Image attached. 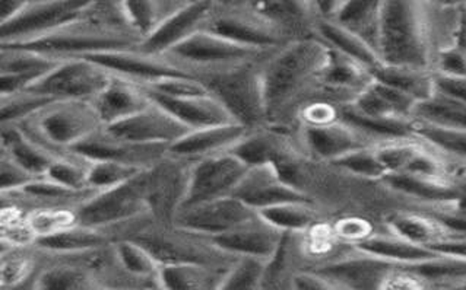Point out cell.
Here are the masks:
<instances>
[{"label": "cell", "instance_id": "4316f807", "mask_svg": "<svg viewBox=\"0 0 466 290\" xmlns=\"http://www.w3.org/2000/svg\"><path fill=\"white\" fill-rule=\"evenodd\" d=\"M348 105L367 117L402 118L414 117L417 101L373 77Z\"/></svg>", "mask_w": 466, "mask_h": 290}, {"label": "cell", "instance_id": "60d3db41", "mask_svg": "<svg viewBox=\"0 0 466 290\" xmlns=\"http://www.w3.org/2000/svg\"><path fill=\"white\" fill-rule=\"evenodd\" d=\"M414 118L433 125L466 130V103L436 91L429 100L415 105Z\"/></svg>", "mask_w": 466, "mask_h": 290}, {"label": "cell", "instance_id": "9c48e42d", "mask_svg": "<svg viewBox=\"0 0 466 290\" xmlns=\"http://www.w3.org/2000/svg\"><path fill=\"white\" fill-rule=\"evenodd\" d=\"M190 165L192 162L167 152L163 159L145 171L147 203L157 224L173 225L189 185Z\"/></svg>", "mask_w": 466, "mask_h": 290}, {"label": "cell", "instance_id": "91938a15", "mask_svg": "<svg viewBox=\"0 0 466 290\" xmlns=\"http://www.w3.org/2000/svg\"><path fill=\"white\" fill-rule=\"evenodd\" d=\"M463 33H465V35H466V26H465V31H463ZM463 45V47L466 48V40H465V43H463V45Z\"/></svg>", "mask_w": 466, "mask_h": 290}, {"label": "cell", "instance_id": "ee69618b", "mask_svg": "<svg viewBox=\"0 0 466 290\" xmlns=\"http://www.w3.org/2000/svg\"><path fill=\"white\" fill-rule=\"evenodd\" d=\"M89 166H91V159L75 152H66L59 155L52 162L45 176L72 190H93L88 183Z\"/></svg>", "mask_w": 466, "mask_h": 290}, {"label": "cell", "instance_id": "44dd1931", "mask_svg": "<svg viewBox=\"0 0 466 290\" xmlns=\"http://www.w3.org/2000/svg\"><path fill=\"white\" fill-rule=\"evenodd\" d=\"M62 60L28 48L0 47V96L31 88Z\"/></svg>", "mask_w": 466, "mask_h": 290}, {"label": "cell", "instance_id": "d6a6232c", "mask_svg": "<svg viewBox=\"0 0 466 290\" xmlns=\"http://www.w3.org/2000/svg\"><path fill=\"white\" fill-rule=\"evenodd\" d=\"M187 0H116L123 25L144 38Z\"/></svg>", "mask_w": 466, "mask_h": 290}, {"label": "cell", "instance_id": "f35d334b", "mask_svg": "<svg viewBox=\"0 0 466 290\" xmlns=\"http://www.w3.org/2000/svg\"><path fill=\"white\" fill-rule=\"evenodd\" d=\"M253 9L281 28L287 35L306 26L311 16H318L310 0H256Z\"/></svg>", "mask_w": 466, "mask_h": 290}, {"label": "cell", "instance_id": "e575fe53", "mask_svg": "<svg viewBox=\"0 0 466 290\" xmlns=\"http://www.w3.org/2000/svg\"><path fill=\"white\" fill-rule=\"evenodd\" d=\"M226 270L200 263H168L161 265L159 279L166 290L218 289Z\"/></svg>", "mask_w": 466, "mask_h": 290}, {"label": "cell", "instance_id": "816d5d0a", "mask_svg": "<svg viewBox=\"0 0 466 290\" xmlns=\"http://www.w3.org/2000/svg\"><path fill=\"white\" fill-rule=\"evenodd\" d=\"M289 289L299 290H330L335 289L332 283L325 275L316 272L315 268L296 270L289 279Z\"/></svg>", "mask_w": 466, "mask_h": 290}, {"label": "cell", "instance_id": "6da1fadb", "mask_svg": "<svg viewBox=\"0 0 466 290\" xmlns=\"http://www.w3.org/2000/svg\"><path fill=\"white\" fill-rule=\"evenodd\" d=\"M326 57L328 45L316 35L289 40L263 57L260 72L268 125L277 127L297 118L304 104L313 100Z\"/></svg>", "mask_w": 466, "mask_h": 290}, {"label": "cell", "instance_id": "277c9868", "mask_svg": "<svg viewBox=\"0 0 466 290\" xmlns=\"http://www.w3.org/2000/svg\"><path fill=\"white\" fill-rule=\"evenodd\" d=\"M145 171L147 168L120 185L96 191V195L81 203L75 209L78 224L106 229L117 241L127 238L135 229L154 219L147 203Z\"/></svg>", "mask_w": 466, "mask_h": 290}, {"label": "cell", "instance_id": "5bb4252c", "mask_svg": "<svg viewBox=\"0 0 466 290\" xmlns=\"http://www.w3.org/2000/svg\"><path fill=\"white\" fill-rule=\"evenodd\" d=\"M256 214V210L248 207L238 197L227 195L221 199L178 209L173 225L185 231L211 238L231 231Z\"/></svg>", "mask_w": 466, "mask_h": 290}, {"label": "cell", "instance_id": "d4e9b609", "mask_svg": "<svg viewBox=\"0 0 466 290\" xmlns=\"http://www.w3.org/2000/svg\"><path fill=\"white\" fill-rule=\"evenodd\" d=\"M91 103L103 125H108L137 115L152 101L141 84L111 75L108 84Z\"/></svg>", "mask_w": 466, "mask_h": 290}, {"label": "cell", "instance_id": "bcb514c9", "mask_svg": "<svg viewBox=\"0 0 466 290\" xmlns=\"http://www.w3.org/2000/svg\"><path fill=\"white\" fill-rule=\"evenodd\" d=\"M75 209L76 207H34L25 210L26 226L34 241L78 224Z\"/></svg>", "mask_w": 466, "mask_h": 290}, {"label": "cell", "instance_id": "f5cc1de1", "mask_svg": "<svg viewBox=\"0 0 466 290\" xmlns=\"http://www.w3.org/2000/svg\"><path fill=\"white\" fill-rule=\"evenodd\" d=\"M335 232L339 238L347 239L351 244H357L361 239L371 235L370 226L359 219H344L338 222Z\"/></svg>", "mask_w": 466, "mask_h": 290}, {"label": "cell", "instance_id": "ffe728a7", "mask_svg": "<svg viewBox=\"0 0 466 290\" xmlns=\"http://www.w3.org/2000/svg\"><path fill=\"white\" fill-rule=\"evenodd\" d=\"M285 232L265 221L259 214L250 217L231 231L211 236L219 250L233 257H256L272 260L281 246Z\"/></svg>", "mask_w": 466, "mask_h": 290}, {"label": "cell", "instance_id": "c3c4849f", "mask_svg": "<svg viewBox=\"0 0 466 290\" xmlns=\"http://www.w3.org/2000/svg\"><path fill=\"white\" fill-rule=\"evenodd\" d=\"M40 176L31 173L9 155L0 152V193L8 195L21 190Z\"/></svg>", "mask_w": 466, "mask_h": 290}, {"label": "cell", "instance_id": "f6af8a7d", "mask_svg": "<svg viewBox=\"0 0 466 290\" xmlns=\"http://www.w3.org/2000/svg\"><path fill=\"white\" fill-rule=\"evenodd\" d=\"M52 101V96L31 89L0 96V125H21Z\"/></svg>", "mask_w": 466, "mask_h": 290}, {"label": "cell", "instance_id": "8992f818", "mask_svg": "<svg viewBox=\"0 0 466 290\" xmlns=\"http://www.w3.org/2000/svg\"><path fill=\"white\" fill-rule=\"evenodd\" d=\"M24 132L48 151L62 155L104 125L91 101L55 100L21 123Z\"/></svg>", "mask_w": 466, "mask_h": 290}, {"label": "cell", "instance_id": "b9f144b4", "mask_svg": "<svg viewBox=\"0 0 466 290\" xmlns=\"http://www.w3.org/2000/svg\"><path fill=\"white\" fill-rule=\"evenodd\" d=\"M269 261L256 257H236L219 282L221 290L263 289Z\"/></svg>", "mask_w": 466, "mask_h": 290}, {"label": "cell", "instance_id": "74e56055", "mask_svg": "<svg viewBox=\"0 0 466 290\" xmlns=\"http://www.w3.org/2000/svg\"><path fill=\"white\" fill-rule=\"evenodd\" d=\"M388 226L389 231L396 235L430 248L449 236L443 225L429 212H403L395 215L389 219Z\"/></svg>", "mask_w": 466, "mask_h": 290}, {"label": "cell", "instance_id": "5b68a950", "mask_svg": "<svg viewBox=\"0 0 466 290\" xmlns=\"http://www.w3.org/2000/svg\"><path fill=\"white\" fill-rule=\"evenodd\" d=\"M96 18L64 26L60 30L18 43V45H0V47L28 48L34 52L53 55L57 59L79 57V55L106 52V50L137 48L141 38L127 30L122 23L117 21L100 23Z\"/></svg>", "mask_w": 466, "mask_h": 290}, {"label": "cell", "instance_id": "7dc6e473", "mask_svg": "<svg viewBox=\"0 0 466 290\" xmlns=\"http://www.w3.org/2000/svg\"><path fill=\"white\" fill-rule=\"evenodd\" d=\"M139 166L129 165L123 162L107 161V159H91L88 183L93 190L101 191L127 183L130 178L141 173Z\"/></svg>", "mask_w": 466, "mask_h": 290}, {"label": "cell", "instance_id": "484cf974", "mask_svg": "<svg viewBox=\"0 0 466 290\" xmlns=\"http://www.w3.org/2000/svg\"><path fill=\"white\" fill-rule=\"evenodd\" d=\"M148 95L154 103L166 108L167 111H170L174 117H177L190 130L236 123L227 108L211 94L190 96H164L148 92Z\"/></svg>", "mask_w": 466, "mask_h": 290}, {"label": "cell", "instance_id": "4fadbf2b", "mask_svg": "<svg viewBox=\"0 0 466 290\" xmlns=\"http://www.w3.org/2000/svg\"><path fill=\"white\" fill-rule=\"evenodd\" d=\"M395 263L354 248L352 253L316 265V272L325 275L335 289H383Z\"/></svg>", "mask_w": 466, "mask_h": 290}, {"label": "cell", "instance_id": "d590c367", "mask_svg": "<svg viewBox=\"0 0 466 290\" xmlns=\"http://www.w3.org/2000/svg\"><path fill=\"white\" fill-rule=\"evenodd\" d=\"M383 2L385 0H344L332 19L364 38L378 52L379 24Z\"/></svg>", "mask_w": 466, "mask_h": 290}, {"label": "cell", "instance_id": "3957f363", "mask_svg": "<svg viewBox=\"0 0 466 290\" xmlns=\"http://www.w3.org/2000/svg\"><path fill=\"white\" fill-rule=\"evenodd\" d=\"M381 63L430 67L429 30L422 0H385L379 24Z\"/></svg>", "mask_w": 466, "mask_h": 290}, {"label": "cell", "instance_id": "7402d4cb", "mask_svg": "<svg viewBox=\"0 0 466 290\" xmlns=\"http://www.w3.org/2000/svg\"><path fill=\"white\" fill-rule=\"evenodd\" d=\"M71 152L88 159H107L123 162L139 168H149L168 152L166 145H142L117 139L104 132L94 133L93 136L76 145Z\"/></svg>", "mask_w": 466, "mask_h": 290}, {"label": "cell", "instance_id": "f907efd6", "mask_svg": "<svg viewBox=\"0 0 466 290\" xmlns=\"http://www.w3.org/2000/svg\"><path fill=\"white\" fill-rule=\"evenodd\" d=\"M434 74L448 77H466V48L458 45L446 47L437 55Z\"/></svg>", "mask_w": 466, "mask_h": 290}, {"label": "cell", "instance_id": "8d00e7d4", "mask_svg": "<svg viewBox=\"0 0 466 290\" xmlns=\"http://www.w3.org/2000/svg\"><path fill=\"white\" fill-rule=\"evenodd\" d=\"M265 221L289 234H306L322 222L315 200L281 203L258 212Z\"/></svg>", "mask_w": 466, "mask_h": 290}, {"label": "cell", "instance_id": "7bdbcfd3", "mask_svg": "<svg viewBox=\"0 0 466 290\" xmlns=\"http://www.w3.org/2000/svg\"><path fill=\"white\" fill-rule=\"evenodd\" d=\"M329 165L339 169L342 173L366 178V180L381 181L388 175V171L379 156L376 145H367V146L348 152L344 156L330 162Z\"/></svg>", "mask_w": 466, "mask_h": 290}, {"label": "cell", "instance_id": "db71d44e", "mask_svg": "<svg viewBox=\"0 0 466 290\" xmlns=\"http://www.w3.org/2000/svg\"><path fill=\"white\" fill-rule=\"evenodd\" d=\"M434 77H436V91L466 103V77H448L436 74Z\"/></svg>", "mask_w": 466, "mask_h": 290}, {"label": "cell", "instance_id": "cb8c5ba5", "mask_svg": "<svg viewBox=\"0 0 466 290\" xmlns=\"http://www.w3.org/2000/svg\"><path fill=\"white\" fill-rule=\"evenodd\" d=\"M250 130L238 123L192 129L168 146V155L186 161L231 151Z\"/></svg>", "mask_w": 466, "mask_h": 290}, {"label": "cell", "instance_id": "11a10c76", "mask_svg": "<svg viewBox=\"0 0 466 290\" xmlns=\"http://www.w3.org/2000/svg\"><path fill=\"white\" fill-rule=\"evenodd\" d=\"M431 248L437 251V253L466 258V238L448 236V238H444L441 243L434 244Z\"/></svg>", "mask_w": 466, "mask_h": 290}, {"label": "cell", "instance_id": "4dcf8cb0", "mask_svg": "<svg viewBox=\"0 0 466 290\" xmlns=\"http://www.w3.org/2000/svg\"><path fill=\"white\" fill-rule=\"evenodd\" d=\"M313 34L328 47L348 55L350 59L361 63L371 72L381 65L380 55L373 45H369L356 33L335 23L333 19L318 18Z\"/></svg>", "mask_w": 466, "mask_h": 290}, {"label": "cell", "instance_id": "680465c9", "mask_svg": "<svg viewBox=\"0 0 466 290\" xmlns=\"http://www.w3.org/2000/svg\"><path fill=\"white\" fill-rule=\"evenodd\" d=\"M427 2L439 5V6H461V5H466V0H427Z\"/></svg>", "mask_w": 466, "mask_h": 290}, {"label": "cell", "instance_id": "ab89813d", "mask_svg": "<svg viewBox=\"0 0 466 290\" xmlns=\"http://www.w3.org/2000/svg\"><path fill=\"white\" fill-rule=\"evenodd\" d=\"M415 137L448 159L466 164V130L421 122L415 118Z\"/></svg>", "mask_w": 466, "mask_h": 290}, {"label": "cell", "instance_id": "1f68e13d", "mask_svg": "<svg viewBox=\"0 0 466 290\" xmlns=\"http://www.w3.org/2000/svg\"><path fill=\"white\" fill-rule=\"evenodd\" d=\"M352 246L398 265H415L437 257L441 254L430 246L411 243L390 231L388 234H371L359 243L352 244Z\"/></svg>", "mask_w": 466, "mask_h": 290}, {"label": "cell", "instance_id": "ba28073f", "mask_svg": "<svg viewBox=\"0 0 466 290\" xmlns=\"http://www.w3.org/2000/svg\"><path fill=\"white\" fill-rule=\"evenodd\" d=\"M268 53L270 52H259L255 48L238 45L204 28L168 50L164 57L192 75L198 70L214 69L262 59Z\"/></svg>", "mask_w": 466, "mask_h": 290}, {"label": "cell", "instance_id": "f1b7e54d", "mask_svg": "<svg viewBox=\"0 0 466 290\" xmlns=\"http://www.w3.org/2000/svg\"><path fill=\"white\" fill-rule=\"evenodd\" d=\"M116 238L106 229L91 228L86 225H74L52 235L43 236L34 241V246L46 254L71 255L86 253L111 245Z\"/></svg>", "mask_w": 466, "mask_h": 290}, {"label": "cell", "instance_id": "836d02e7", "mask_svg": "<svg viewBox=\"0 0 466 290\" xmlns=\"http://www.w3.org/2000/svg\"><path fill=\"white\" fill-rule=\"evenodd\" d=\"M371 75L374 79L411 96L417 104L429 100L430 96L436 94V77L430 67L400 66L381 63Z\"/></svg>", "mask_w": 466, "mask_h": 290}, {"label": "cell", "instance_id": "603a6c76", "mask_svg": "<svg viewBox=\"0 0 466 290\" xmlns=\"http://www.w3.org/2000/svg\"><path fill=\"white\" fill-rule=\"evenodd\" d=\"M373 79L371 70L348 55L328 47V57L319 75L316 94H335L342 104L351 103Z\"/></svg>", "mask_w": 466, "mask_h": 290}, {"label": "cell", "instance_id": "83f0119b", "mask_svg": "<svg viewBox=\"0 0 466 290\" xmlns=\"http://www.w3.org/2000/svg\"><path fill=\"white\" fill-rule=\"evenodd\" d=\"M381 181L400 195L419 200L427 206L461 202L466 195V188L461 187L453 180H439L412 174H389Z\"/></svg>", "mask_w": 466, "mask_h": 290}, {"label": "cell", "instance_id": "9f6ffc18", "mask_svg": "<svg viewBox=\"0 0 466 290\" xmlns=\"http://www.w3.org/2000/svg\"><path fill=\"white\" fill-rule=\"evenodd\" d=\"M35 0H0V24L15 18Z\"/></svg>", "mask_w": 466, "mask_h": 290}, {"label": "cell", "instance_id": "681fc988", "mask_svg": "<svg viewBox=\"0 0 466 290\" xmlns=\"http://www.w3.org/2000/svg\"><path fill=\"white\" fill-rule=\"evenodd\" d=\"M429 207V214L443 225L449 236L466 238V205L456 202Z\"/></svg>", "mask_w": 466, "mask_h": 290}, {"label": "cell", "instance_id": "9a60e30c", "mask_svg": "<svg viewBox=\"0 0 466 290\" xmlns=\"http://www.w3.org/2000/svg\"><path fill=\"white\" fill-rule=\"evenodd\" d=\"M103 129L110 136L134 144L166 146H170L190 130L177 117H174L170 111H167L154 101L137 115L113 125H104Z\"/></svg>", "mask_w": 466, "mask_h": 290}, {"label": "cell", "instance_id": "30bf717a", "mask_svg": "<svg viewBox=\"0 0 466 290\" xmlns=\"http://www.w3.org/2000/svg\"><path fill=\"white\" fill-rule=\"evenodd\" d=\"M248 169V164L229 151L192 161L189 185L180 209L233 195Z\"/></svg>", "mask_w": 466, "mask_h": 290}, {"label": "cell", "instance_id": "e0dca14e", "mask_svg": "<svg viewBox=\"0 0 466 290\" xmlns=\"http://www.w3.org/2000/svg\"><path fill=\"white\" fill-rule=\"evenodd\" d=\"M217 5L215 0H187L164 19L156 30L142 38L137 50L164 55L198 31L204 30Z\"/></svg>", "mask_w": 466, "mask_h": 290}, {"label": "cell", "instance_id": "7a4b0ae2", "mask_svg": "<svg viewBox=\"0 0 466 290\" xmlns=\"http://www.w3.org/2000/svg\"><path fill=\"white\" fill-rule=\"evenodd\" d=\"M262 59L192 74L227 108L234 122L248 130L269 125L260 72Z\"/></svg>", "mask_w": 466, "mask_h": 290}, {"label": "cell", "instance_id": "8fae6325", "mask_svg": "<svg viewBox=\"0 0 466 290\" xmlns=\"http://www.w3.org/2000/svg\"><path fill=\"white\" fill-rule=\"evenodd\" d=\"M110 79V72L96 62L84 57H67L28 89L55 100L93 101Z\"/></svg>", "mask_w": 466, "mask_h": 290}, {"label": "cell", "instance_id": "2e32d148", "mask_svg": "<svg viewBox=\"0 0 466 290\" xmlns=\"http://www.w3.org/2000/svg\"><path fill=\"white\" fill-rule=\"evenodd\" d=\"M231 195L256 212L281 203L313 200L309 193L289 183L272 162L248 166Z\"/></svg>", "mask_w": 466, "mask_h": 290}, {"label": "cell", "instance_id": "6f0895ef", "mask_svg": "<svg viewBox=\"0 0 466 290\" xmlns=\"http://www.w3.org/2000/svg\"><path fill=\"white\" fill-rule=\"evenodd\" d=\"M319 18L332 19L344 0H310Z\"/></svg>", "mask_w": 466, "mask_h": 290}, {"label": "cell", "instance_id": "52a82bcc", "mask_svg": "<svg viewBox=\"0 0 466 290\" xmlns=\"http://www.w3.org/2000/svg\"><path fill=\"white\" fill-rule=\"evenodd\" d=\"M107 0H35L15 18L0 24V45H18L96 18Z\"/></svg>", "mask_w": 466, "mask_h": 290}, {"label": "cell", "instance_id": "7c38bea8", "mask_svg": "<svg viewBox=\"0 0 466 290\" xmlns=\"http://www.w3.org/2000/svg\"><path fill=\"white\" fill-rule=\"evenodd\" d=\"M205 28L259 52H272L291 40L281 28H278L255 9L250 12H218L215 8Z\"/></svg>", "mask_w": 466, "mask_h": 290}, {"label": "cell", "instance_id": "d6986e66", "mask_svg": "<svg viewBox=\"0 0 466 290\" xmlns=\"http://www.w3.org/2000/svg\"><path fill=\"white\" fill-rule=\"evenodd\" d=\"M300 145L309 158L322 164H330L344 156L348 152L367 145H376L363 133L354 129L344 120L325 123V125H301Z\"/></svg>", "mask_w": 466, "mask_h": 290}, {"label": "cell", "instance_id": "f546056e", "mask_svg": "<svg viewBox=\"0 0 466 290\" xmlns=\"http://www.w3.org/2000/svg\"><path fill=\"white\" fill-rule=\"evenodd\" d=\"M0 152L9 155L38 176H45L52 162L59 156L28 136L19 125H0Z\"/></svg>", "mask_w": 466, "mask_h": 290}, {"label": "cell", "instance_id": "ac0fdd59", "mask_svg": "<svg viewBox=\"0 0 466 290\" xmlns=\"http://www.w3.org/2000/svg\"><path fill=\"white\" fill-rule=\"evenodd\" d=\"M84 59L96 62L116 76L127 77L129 81L141 85H149L164 77L190 75L176 66L164 55H148L137 48L127 50H106V52L89 53L79 55Z\"/></svg>", "mask_w": 466, "mask_h": 290}]
</instances>
